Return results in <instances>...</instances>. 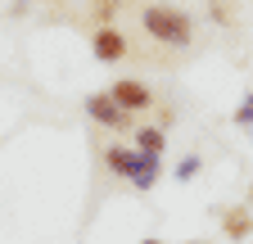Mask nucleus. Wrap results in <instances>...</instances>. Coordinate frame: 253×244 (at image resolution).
Returning <instances> with one entry per match:
<instances>
[{"label": "nucleus", "instance_id": "obj_1", "mask_svg": "<svg viewBox=\"0 0 253 244\" xmlns=\"http://www.w3.org/2000/svg\"><path fill=\"white\" fill-rule=\"evenodd\" d=\"M140 27L154 41L172 45V50H185L190 41H195V18H190L181 5H145L140 9Z\"/></svg>", "mask_w": 253, "mask_h": 244}, {"label": "nucleus", "instance_id": "obj_2", "mask_svg": "<svg viewBox=\"0 0 253 244\" xmlns=\"http://www.w3.org/2000/svg\"><path fill=\"white\" fill-rule=\"evenodd\" d=\"M109 95H113V104L122 109V113H145V109H154V90L140 81V77H118L113 86H109Z\"/></svg>", "mask_w": 253, "mask_h": 244}, {"label": "nucleus", "instance_id": "obj_3", "mask_svg": "<svg viewBox=\"0 0 253 244\" xmlns=\"http://www.w3.org/2000/svg\"><path fill=\"white\" fill-rule=\"evenodd\" d=\"M86 113H90L95 127H109V131H126V127H131V113H122V109L113 104L109 90H95V95H86Z\"/></svg>", "mask_w": 253, "mask_h": 244}, {"label": "nucleus", "instance_id": "obj_4", "mask_svg": "<svg viewBox=\"0 0 253 244\" xmlns=\"http://www.w3.org/2000/svg\"><path fill=\"white\" fill-rule=\"evenodd\" d=\"M90 54L100 64H122L126 59V37L118 27H100V32H90Z\"/></svg>", "mask_w": 253, "mask_h": 244}, {"label": "nucleus", "instance_id": "obj_5", "mask_svg": "<svg viewBox=\"0 0 253 244\" xmlns=\"http://www.w3.org/2000/svg\"><path fill=\"white\" fill-rule=\"evenodd\" d=\"M221 235H226V240H249L253 235V208L249 203L221 208Z\"/></svg>", "mask_w": 253, "mask_h": 244}, {"label": "nucleus", "instance_id": "obj_6", "mask_svg": "<svg viewBox=\"0 0 253 244\" xmlns=\"http://www.w3.org/2000/svg\"><path fill=\"white\" fill-rule=\"evenodd\" d=\"M104 167L113 176H122V181H131L136 167H140V154H136V149H126V145H109L104 149Z\"/></svg>", "mask_w": 253, "mask_h": 244}, {"label": "nucleus", "instance_id": "obj_7", "mask_svg": "<svg viewBox=\"0 0 253 244\" xmlns=\"http://www.w3.org/2000/svg\"><path fill=\"white\" fill-rule=\"evenodd\" d=\"M136 154H145V159H163V149H168V131H158L154 122H140L136 127Z\"/></svg>", "mask_w": 253, "mask_h": 244}, {"label": "nucleus", "instance_id": "obj_8", "mask_svg": "<svg viewBox=\"0 0 253 244\" xmlns=\"http://www.w3.org/2000/svg\"><path fill=\"white\" fill-rule=\"evenodd\" d=\"M231 122H235L240 131H253V90H244V95H240V104H235Z\"/></svg>", "mask_w": 253, "mask_h": 244}, {"label": "nucleus", "instance_id": "obj_9", "mask_svg": "<svg viewBox=\"0 0 253 244\" xmlns=\"http://www.w3.org/2000/svg\"><path fill=\"white\" fill-rule=\"evenodd\" d=\"M90 18H95V32H100V27H113L118 5H113V0H109V5H95V9H90Z\"/></svg>", "mask_w": 253, "mask_h": 244}, {"label": "nucleus", "instance_id": "obj_10", "mask_svg": "<svg viewBox=\"0 0 253 244\" xmlns=\"http://www.w3.org/2000/svg\"><path fill=\"white\" fill-rule=\"evenodd\" d=\"M199 167H204V159H199V154H185V159L176 163V181H190V176H199Z\"/></svg>", "mask_w": 253, "mask_h": 244}, {"label": "nucleus", "instance_id": "obj_11", "mask_svg": "<svg viewBox=\"0 0 253 244\" xmlns=\"http://www.w3.org/2000/svg\"><path fill=\"white\" fill-rule=\"evenodd\" d=\"M140 244H163V240H140Z\"/></svg>", "mask_w": 253, "mask_h": 244}, {"label": "nucleus", "instance_id": "obj_12", "mask_svg": "<svg viewBox=\"0 0 253 244\" xmlns=\"http://www.w3.org/2000/svg\"><path fill=\"white\" fill-rule=\"evenodd\" d=\"M249 208H253V186H249Z\"/></svg>", "mask_w": 253, "mask_h": 244}, {"label": "nucleus", "instance_id": "obj_13", "mask_svg": "<svg viewBox=\"0 0 253 244\" xmlns=\"http://www.w3.org/2000/svg\"><path fill=\"white\" fill-rule=\"evenodd\" d=\"M208 244H217V240H208Z\"/></svg>", "mask_w": 253, "mask_h": 244}]
</instances>
